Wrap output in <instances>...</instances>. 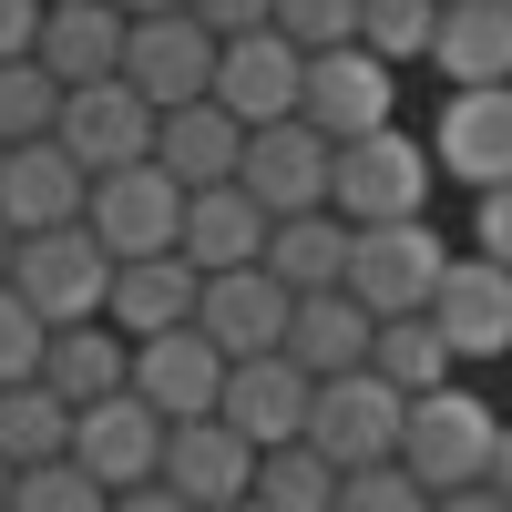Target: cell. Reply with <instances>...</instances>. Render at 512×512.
<instances>
[{"mask_svg": "<svg viewBox=\"0 0 512 512\" xmlns=\"http://www.w3.org/2000/svg\"><path fill=\"white\" fill-rule=\"evenodd\" d=\"M492 441H502V410L472 390V369H451V379H431V390H410L400 461L431 482V502H492V492H482Z\"/></svg>", "mask_w": 512, "mask_h": 512, "instance_id": "cell-1", "label": "cell"}, {"mask_svg": "<svg viewBox=\"0 0 512 512\" xmlns=\"http://www.w3.org/2000/svg\"><path fill=\"white\" fill-rule=\"evenodd\" d=\"M328 205H338L349 226L431 216V205H441V154H431V134H410V123L349 134V144H338V185H328Z\"/></svg>", "mask_w": 512, "mask_h": 512, "instance_id": "cell-2", "label": "cell"}, {"mask_svg": "<svg viewBox=\"0 0 512 512\" xmlns=\"http://www.w3.org/2000/svg\"><path fill=\"white\" fill-rule=\"evenodd\" d=\"M451 256H461V246H451L431 216H390V226H359V236H349V287L369 297L379 318H410V308H431V297H441Z\"/></svg>", "mask_w": 512, "mask_h": 512, "instance_id": "cell-3", "label": "cell"}, {"mask_svg": "<svg viewBox=\"0 0 512 512\" xmlns=\"http://www.w3.org/2000/svg\"><path fill=\"white\" fill-rule=\"evenodd\" d=\"M11 287H21L52 328H62V318H103V308H113V246L82 226V216H72V226H31L21 256H11Z\"/></svg>", "mask_w": 512, "mask_h": 512, "instance_id": "cell-4", "label": "cell"}, {"mask_svg": "<svg viewBox=\"0 0 512 512\" xmlns=\"http://www.w3.org/2000/svg\"><path fill=\"white\" fill-rule=\"evenodd\" d=\"M185 175L164 154H134L113 164V175H93V205H82V226H93L113 256H154V246H185Z\"/></svg>", "mask_w": 512, "mask_h": 512, "instance_id": "cell-5", "label": "cell"}, {"mask_svg": "<svg viewBox=\"0 0 512 512\" xmlns=\"http://www.w3.org/2000/svg\"><path fill=\"white\" fill-rule=\"evenodd\" d=\"M164 431H175V420H164V410L134 390V379L72 410V451L103 472V492H113V502H134V492H154V482H164Z\"/></svg>", "mask_w": 512, "mask_h": 512, "instance_id": "cell-6", "label": "cell"}, {"mask_svg": "<svg viewBox=\"0 0 512 512\" xmlns=\"http://www.w3.org/2000/svg\"><path fill=\"white\" fill-rule=\"evenodd\" d=\"M431 154L441 185H512V82H441L431 103Z\"/></svg>", "mask_w": 512, "mask_h": 512, "instance_id": "cell-7", "label": "cell"}, {"mask_svg": "<svg viewBox=\"0 0 512 512\" xmlns=\"http://www.w3.org/2000/svg\"><path fill=\"white\" fill-rule=\"evenodd\" d=\"M297 113L318 123V134H379V123H400V62L369 52V41H328V52H308V93H297Z\"/></svg>", "mask_w": 512, "mask_h": 512, "instance_id": "cell-8", "label": "cell"}, {"mask_svg": "<svg viewBox=\"0 0 512 512\" xmlns=\"http://www.w3.org/2000/svg\"><path fill=\"white\" fill-rule=\"evenodd\" d=\"M410 431V390L400 379H379V369H338L318 379V400H308V441L349 472V461H390Z\"/></svg>", "mask_w": 512, "mask_h": 512, "instance_id": "cell-9", "label": "cell"}, {"mask_svg": "<svg viewBox=\"0 0 512 512\" xmlns=\"http://www.w3.org/2000/svg\"><path fill=\"white\" fill-rule=\"evenodd\" d=\"M164 502H195V512L256 502V441L226 410H185L175 431H164Z\"/></svg>", "mask_w": 512, "mask_h": 512, "instance_id": "cell-10", "label": "cell"}, {"mask_svg": "<svg viewBox=\"0 0 512 512\" xmlns=\"http://www.w3.org/2000/svg\"><path fill=\"white\" fill-rule=\"evenodd\" d=\"M154 123H164V103L144 93L134 72H93V82H72V93H62V123H52V134L93 164V175H113V164L154 154Z\"/></svg>", "mask_w": 512, "mask_h": 512, "instance_id": "cell-11", "label": "cell"}, {"mask_svg": "<svg viewBox=\"0 0 512 512\" xmlns=\"http://www.w3.org/2000/svg\"><path fill=\"white\" fill-rule=\"evenodd\" d=\"M431 318H441V338H451L461 369H502L512 359V267L482 256V246H461L451 277H441V297H431Z\"/></svg>", "mask_w": 512, "mask_h": 512, "instance_id": "cell-12", "label": "cell"}, {"mask_svg": "<svg viewBox=\"0 0 512 512\" xmlns=\"http://www.w3.org/2000/svg\"><path fill=\"white\" fill-rule=\"evenodd\" d=\"M236 175L267 195V216H297V205H328L338 185V134H318L308 113H277V123H246V164Z\"/></svg>", "mask_w": 512, "mask_h": 512, "instance_id": "cell-13", "label": "cell"}, {"mask_svg": "<svg viewBox=\"0 0 512 512\" xmlns=\"http://www.w3.org/2000/svg\"><path fill=\"white\" fill-rule=\"evenodd\" d=\"M205 338H216L226 359H256V349H287V318H297V287L267 267V256H246V267H205V297H195Z\"/></svg>", "mask_w": 512, "mask_h": 512, "instance_id": "cell-14", "label": "cell"}, {"mask_svg": "<svg viewBox=\"0 0 512 512\" xmlns=\"http://www.w3.org/2000/svg\"><path fill=\"white\" fill-rule=\"evenodd\" d=\"M216 52H226V41L205 31L195 0H185V11H134V31H123V72H134L154 103H195V93H216Z\"/></svg>", "mask_w": 512, "mask_h": 512, "instance_id": "cell-15", "label": "cell"}, {"mask_svg": "<svg viewBox=\"0 0 512 512\" xmlns=\"http://www.w3.org/2000/svg\"><path fill=\"white\" fill-rule=\"evenodd\" d=\"M82 205H93V164H82L62 134H31L0 154V216H11L21 236L31 226H72Z\"/></svg>", "mask_w": 512, "mask_h": 512, "instance_id": "cell-16", "label": "cell"}, {"mask_svg": "<svg viewBox=\"0 0 512 512\" xmlns=\"http://www.w3.org/2000/svg\"><path fill=\"white\" fill-rule=\"evenodd\" d=\"M226 349L205 338V318H185V328H154V338H134V390L164 410V420H185V410H216L226 400Z\"/></svg>", "mask_w": 512, "mask_h": 512, "instance_id": "cell-17", "label": "cell"}, {"mask_svg": "<svg viewBox=\"0 0 512 512\" xmlns=\"http://www.w3.org/2000/svg\"><path fill=\"white\" fill-rule=\"evenodd\" d=\"M297 93H308V52L267 21V31H236L226 52H216V103H236L246 123H277L297 113Z\"/></svg>", "mask_w": 512, "mask_h": 512, "instance_id": "cell-18", "label": "cell"}, {"mask_svg": "<svg viewBox=\"0 0 512 512\" xmlns=\"http://www.w3.org/2000/svg\"><path fill=\"white\" fill-rule=\"evenodd\" d=\"M308 400H318V379H308V369H297L287 349H256V359L226 369V400H216V410L236 420L256 451H267V441H297V431H308Z\"/></svg>", "mask_w": 512, "mask_h": 512, "instance_id": "cell-19", "label": "cell"}, {"mask_svg": "<svg viewBox=\"0 0 512 512\" xmlns=\"http://www.w3.org/2000/svg\"><path fill=\"white\" fill-rule=\"evenodd\" d=\"M195 297H205V267L185 246H154V256H113V328H134V338H154V328H185L195 318Z\"/></svg>", "mask_w": 512, "mask_h": 512, "instance_id": "cell-20", "label": "cell"}, {"mask_svg": "<svg viewBox=\"0 0 512 512\" xmlns=\"http://www.w3.org/2000/svg\"><path fill=\"white\" fill-rule=\"evenodd\" d=\"M369 338H379V308L359 287H308L287 318V359L308 379H338V369H369Z\"/></svg>", "mask_w": 512, "mask_h": 512, "instance_id": "cell-21", "label": "cell"}, {"mask_svg": "<svg viewBox=\"0 0 512 512\" xmlns=\"http://www.w3.org/2000/svg\"><path fill=\"white\" fill-rule=\"evenodd\" d=\"M154 154L175 164L185 185H226L236 164H246V113H236V103H216V93L164 103V123H154Z\"/></svg>", "mask_w": 512, "mask_h": 512, "instance_id": "cell-22", "label": "cell"}, {"mask_svg": "<svg viewBox=\"0 0 512 512\" xmlns=\"http://www.w3.org/2000/svg\"><path fill=\"white\" fill-rule=\"evenodd\" d=\"M267 195H256L246 175H226V185H195L185 195V256L195 267H246V256H267Z\"/></svg>", "mask_w": 512, "mask_h": 512, "instance_id": "cell-23", "label": "cell"}, {"mask_svg": "<svg viewBox=\"0 0 512 512\" xmlns=\"http://www.w3.org/2000/svg\"><path fill=\"white\" fill-rule=\"evenodd\" d=\"M41 379L82 410V400H103L134 379V328H113V318H62L52 328V349H41Z\"/></svg>", "mask_w": 512, "mask_h": 512, "instance_id": "cell-24", "label": "cell"}, {"mask_svg": "<svg viewBox=\"0 0 512 512\" xmlns=\"http://www.w3.org/2000/svg\"><path fill=\"white\" fill-rule=\"evenodd\" d=\"M431 72L441 82H512V0H441Z\"/></svg>", "mask_w": 512, "mask_h": 512, "instance_id": "cell-25", "label": "cell"}, {"mask_svg": "<svg viewBox=\"0 0 512 512\" xmlns=\"http://www.w3.org/2000/svg\"><path fill=\"white\" fill-rule=\"evenodd\" d=\"M123 31H134L123 0H52V11H41V62H52L62 82L123 72Z\"/></svg>", "mask_w": 512, "mask_h": 512, "instance_id": "cell-26", "label": "cell"}, {"mask_svg": "<svg viewBox=\"0 0 512 512\" xmlns=\"http://www.w3.org/2000/svg\"><path fill=\"white\" fill-rule=\"evenodd\" d=\"M349 216H338V205H297V216H277L267 226V267L308 297V287H349Z\"/></svg>", "mask_w": 512, "mask_h": 512, "instance_id": "cell-27", "label": "cell"}, {"mask_svg": "<svg viewBox=\"0 0 512 512\" xmlns=\"http://www.w3.org/2000/svg\"><path fill=\"white\" fill-rule=\"evenodd\" d=\"M0 451H11V472L21 461H52V451H72V400L52 390V379H0Z\"/></svg>", "mask_w": 512, "mask_h": 512, "instance_id": "cell-28", "label": "cell"}, {"mask_svg": "<svg viewBox=\"0 0 512 512\" xmlns=\"http://www.w3.org/2000/svg\"><path fill=\"white\" fill-rule=\"evenodd\" d=\"M256 502H267V512H338V461L308 431L267 441V451H256Z\"/></svg>", "mask_w": 512, "mask_h": 512, "instance_id": "cell-29", "label": "cell"}, {"mask_svg": "<svg viewBox=\"0 0 512 512\" xmlns=\"http://www.w3.org/2000/svg\"><path fill=\"white\" fill-rule=\"evenodd\" d=\"M369 369H379V379H400V390H431V379H451L461 359H451L441 318H431V308H410V318H379V338H369Z\"/></svg>", "mask_w": 512, "mask_h": 512, "instance_id": "cell-30", "label": "cell"}, {"mask_svg": "<svg viewBox=\"0 0 512 512\" xmlns=\"http://www.w3.org/2000/svg\"><path fill=\"white\" fill-rule=\"evenodd\" d=\"M62 93H72V82L41 62V52H11V62H0V144L52 134V123H62Z\"/></svg>", "mask_w": 512, "mask_h": 512, "instance_id": "cell-31", "label": "cell"}, {"mask_svg": "<svg viewBox=\"0 0 512 512\" xmlns=\"http://www.w3.org/2000/svg\"><path fill=\"white\" fill-rule=\"evenodd\" d=\"M93 502H113V492H103V472H93L82 451L21 461V482H11V512H93Z\"/></svg>", "mask_w": 512, "mask_h": 512, "instance_id": "cell-32", "label": "cell"}, {"mask_svg": "<svg viewBox=\"0 0 512 512\" xmlns=\"http://www.w3.org/2000/svg\"><path fill=\"white\" fill-rule=\"evenodd\" d=\"M431 31H441V0H359V41L390 62H431Z\"/></svg>", "mask_w": 512, "mask_h": 512, "instance_id": "cell-33", "label": "cell"}, {"mask_svg": "<svg viewBox=\"0 0 512 512\" xmlns=\"http://www.w3.org/2000/svg\"><path fill=\"white\" fill-rule=\"evenodd\" d=\"M338 502H359V512H410V502H431V482L390 451V461H349V472H338Z\"/></svg>", "mask_w": 512, "mask_h": 512, "instance_id": "cell-34", "label": "cell"}, {"mask_svg": "<svg viewBox=\"0 0 512 512\" xmlns=\"http://www.w3.org/2000/svg\"><path fill=\"white\" fill-rule=\"evenodd\" d=\"M41 349H52V318H41L31 297L0 277V379H31V369H41Z\"/></svg>", "mask_w": 512, "mask_h": 512, "instance_id": "cell-35", "label": "cell"}, {"mask_svg": "<svg viewBox=\"0 0 512 512\" xmlns=\"http://www.w3.org/2000/svg\"><path fill=\"white\" fill-rule=\"evenodd\" d=\"M277 31L297 52H328V41H359V0H277Z\"/></svg>", "mask_w": 512, "mask_h": 512, "instance_id": "cell-36", "label": "cell"}, {"mask_svg": "<svg viewBox=\"0 0 512 512\" xmlns=\"http://www.w3.org/2000/svg\"><path fill=\"white\" fill-rule=\"evenodd\" d=\"M472 246L512 267V185H482V195H472Z\"/></svg>", "mask_w": 512, "mask_h": 512, "instance_id": "cell-37", "label": "cell"}, {"mask_svg": "<svg viewBox=\"0 0 512 512\" xmlns=\"http://www.w3.org/2000/svg\"><path fill=\"white\" fill-rule=\"evenodd\" d=\"M195 11H205V31H216V41H236V31H267L277 0H195Z\"/></svg>", "mask_w": 512, "mask_h": 512, "instance_id": "cell-38", "label": "cell"}, {"mask_svg": "<svg viewBox=\"0 0 512 512\" xmlns=\"http://www.w3.org/2000/svg\"><path fill=\"white\" fill-rule=\"evenodd\" d=\"M41 11H52V0H0V62H11V52H41Z\"/></svg>", "mask_w": 512, "mask_h": 512, "instance_id": "cell-39", "label": "cell"}, {"mask_svg": "<svg viewBox=\"0 0 512 512\" xmlns=\"http://www.w3.org/2000/svg\"><path fill=\"white\" fill-rule=\"evenodd\" d=\"M482 492L512 512V420H502V441H492V472H482Z\"/></svg>", "mask_w": 512, "mask_h": 512, "instance_id": "cell-40", "label": "cell"}, {"mask_svg": "<svg viewBox=\"0 0 512 512\" xmlns=\"http://www.w3.org/2000/svg\"><path fill=\"white\" fill-rule=\"evenodd\" d=\"M11 256H21V226H11V216H0V277H11Z\"/></svg>", "mask_w": 512, "mask_h": 512, "instance_id": "cell-41", "label": "cell"}, {"mask_svg": "<svg viewBox=\"0 0 512 512\" xmlns=\"http://www.w3.org/2000/svg\"><path fill=\"white\" fill-rule=\"evenodd\" d=\"M11 482H21V472H11V451H0V512H11Z\"/></svg>", "mask_w": 512, "mask_h": 512, "instance_id": "cell-42", "label": "cell"}, {"mask_svg": "<svg viewBox=\"0 0 512 512\" xmlns=\"http://www.w3.org/2000/svg\"><path fill=\"white\" fill-rule=\"evenodd\" d=\"M123 11H185V0H123Z\"/></svg>", "mask_w": 512, "mask_h": 512, "instance_id": "cell-43", "label": "cell"}, {"mask_svg": "<svg viewBox=\"0 0 512 512\" xmlns=\"http://www.w3.org/2000/svg\"><path fill=\"white\" fill-rule=\"evenodd\" d=\"M0 154H11V144H0Z\"/></svg>", "mask_w": 512, "mask_h": 512, "instance_id": "cell-44", "label": "cell"}]
</instances>
